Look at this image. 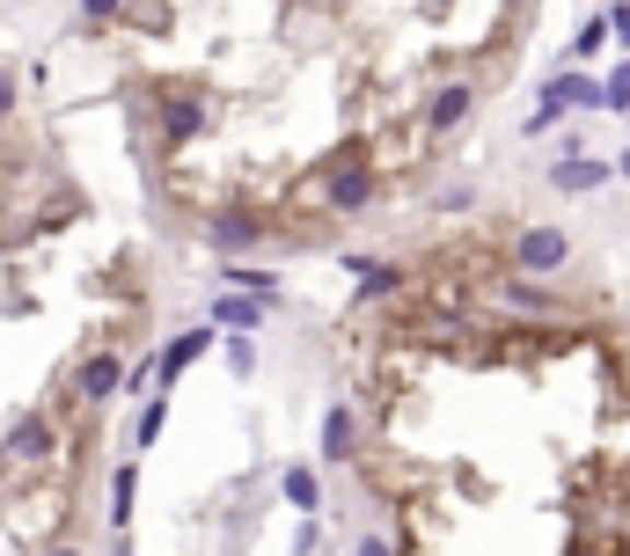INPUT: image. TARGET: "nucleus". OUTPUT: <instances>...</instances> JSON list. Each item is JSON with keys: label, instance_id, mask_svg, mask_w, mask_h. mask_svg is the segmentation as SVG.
<instances>
[{"label": "nucleus", "instance_id": "nucleus-16", "mask_svg": "<svg viewBox=\"0 0 630 556\" xmlns=\"http://www.w3.org/2000/svg\"><path fill=\"white\" fill-rule=\"evenodd\" d=\"M623 176H630V154H623Z\"/></svg>", "mask_w": 630, "mask_h": 556}, {"label": "nucleus", "instance_id": "nucleus-13", "mask_svg": "<svg viewBox=\"0 0 630 556\" xmlns=\"http://www.w3.org/2000/svg\"><path fill=\"white\" fill-rule=\"evenodd\" d=\"M360 556H396V542H360Z\"/></svg>", "mask_w": 630, "mask_h": 556}, {"label": "nucleus", "instance_id": "nucleus-5", "mask_svg": "<svg viewBox=\"0 0 630 556\" xmlns=\"http://www.w3.org/2000/svg\"><path fill=\"white\" fill-rule=\"evenodd\" d=\"M206 344H213V330H184V338H176L170 352H162V374H170V381H176V374H184V366H191L198 352H206Z\"/></svg>", "mask_w": 630, "mask_h": 556}, {"label": "nucleus", "instance_id": "nucleus-11", "mask_svg": "<svg viewBox=\"0 0 630 556\" xmlns=\"http://www.w3.org/2000/svg\"><path fill=\"white\" fill-rule=\"evenodd\" d=\"M602 88H608V110H616V103L630 96V67H616V73H608V81H602Z\"/></svg>", "mask_w": 630, "mask_h": 556}, {"label": "nucleus", "instance_id": "nucleus-9", "mask_svg": "<svg viewBox=\"0 0 630 556\" xmlns=\"http://www.w3.org/2000/svg\"><path fill=\"white\" fill-rule=\"evenodd\" d=\"M602 37H608V23H602V15H586V23H580V45H572V59H594V51H602Z\"/></svg>", "mask_w": 630, "mask_h": 556}, {"label": "nucleus", "instance_id": "nucleus-2", "mask_svg": "<svg viewBox=\"0 0 630 556\" xmlns=\"http://www.w3.org/2000/svg\"><path fill=\"white\" fill-rule=\"evenodd\" d=\"M469 103H477V96H469L462 81H455V88H440V96L425 103V140H440V132H455V125L469 118Z\"/></svg>", "mask_w": 630, "mask_h": 556}, {"label": "nucleus", "instance_id": "nucleus-3", "mask_svg": "<svg viewBox=\"0 0 630 556\" xmlns=\"http://www.w3.org/2000/svg\"><path fill=\"white\" fill-rule=\"evenodd\" d=\"M118 381H125V359H118V352H96V359L81 366V403H103Z\"/></svg>", "mask_w": 630, "mask_h": 556}, {"label": "nucleus", "instance_id": "nucleus-6", "mask_svg": "<svg viewBox=\"0 0 630 556\" xmlns=\"http://www.w3.org/2000/svg\"><path fill=\"white\" fill-rule=\"evenodd\" d=\"M132 484H140V469L125 461V469H118V484H110V520H118V534H125V520H132Z\"/></svg>", "mask_w": 630, "mask_h": 556}, {"label": "nucleus", "instance_id": "nucleus-14", "mask_svg": "<svg viewBox=\"0 0 630 556\" xmlns=\"http://www.w3.org/2000/svg\"><path fill=\"white\" fill-rule=\"evenodd\" d=\"M110 8H118V0H89V23H103V15H110Z\"/></svg>", "mask_w": 630, "mask_h": 556}, {"label": "nucleus", "instance_id": "nucleus-8", "mask_svg": "<svg viewBox=\"0 0 630 556\" xmlns=\"http://www.w3.org/2000/svg\"><path fill=\"white\" fill-rule=\"evenodd\" d=\"M220 322H228V330H257V300H220Z\"/></svg>", "mask_w": 630, "mask_h": 556}, {"label": "nucleus", "instance_id": "nucleus-1", "mask_svg": "<svg viewBox=\"0 0 630 556\" xmlns=\"http://www.w3.org/2000/svg\"><path fill=\"white\" fill-rule=\"evenodd\" d=\"M550 264H564V235L558 227H528V235H521V242H513V271H550Z\"/></svg>", "mask_w": 630, "mask_h": 556}, {"label": "nucleus", "instance_id": "nucleus-4", "mask_svg": "<svg viewBox=\"0 0 630 556\" xmlns=\"http://www.w3.org/2000/svg\"><path fill=\"white\" fill-rule=\"evenodd\" d=\"M602 176H608V162H586V154H580V162H564V169H550V184H558V191H594Z\"/></svg>", "mask_w": 630, "mask_h": 556}, {"label": "nucleus", "instance_id": "nucleus-12", "mask_svg": "<svg viewBox=\"0 0 630 556\" xmlns=\"http://www.w3.org/2000/svg\"><path fill=\"white\" fill-rule=\"evenodd\" d=\"M608 23H616V37L630 45V8H608Z\"/></svg>", "mask_w": 630, "mask_h": 556}, {"label": "nucleus", "instance_id": "nucleus-10", "mask_svg": "<svg viewBox=\"0 0 630 556\" xmlns=\"http://www.w3.org/2000/svg\"><path fill=\"white\" fill-rule=\"evenodd\" d=\"M287 498L301 512H315V476H308V469H287Z\"/></svg>", "mask_w": 630, "mask_h": 556}, {"label": "nucleus", "instance_id": "nucleus-7", "mask_svg": "<svg viewBox=\"0 0 630 556\" xmlns=\"http://www.w3.org/2000/svg\"><path fill=\"white\" fill-rule=\"evenodd\" d=\"M345 447H352V417H345V411H330V425H323V454H330V461H345Z\"/></svg>", "mask_w": 630, "mask_h": 556}, {"label": "nucleus", "instance_id": "nucleus-15", "mask_svg": "<svg viewBox=\"0 0 630 556\" xmlns=\"http://www.w3.org/2000/svg\"><path fill=\"white\" fill-rule=\"evenodd\" d=\"M51 556H81V549H51Z\"/></svg>", "mask_w": 630, "mask_h": 556}]
</instances>
